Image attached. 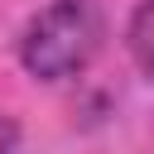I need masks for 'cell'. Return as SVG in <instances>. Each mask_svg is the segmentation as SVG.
<instances>
[{
	"label": "cell",
	"mask_w": 154,
	"mask_h": 154,
	"mask_svg": "<svg viewBox=\"0 0 154 154\" xmlns=\"http://www.w3.org/2000/svg\"><path fill=\"white\" fill-rule=\"evenodd\" d=\"M106 38V14L96 0H53L43 5L24 34H19V63L38 82H63L77 77Z\"/></svg>",
	"instance_id": "obj_1"
},
{
	"label": "cell",
	"mask_w": 154,
	"mask_h": 154,
	"mask_svg": "<svg viewBox=\"0 0 154 154\" xmlns=\"http://www.w3.org/2000/svg\"><path fill=\"white\" fill-rule=\"evenodd\" d=\"M125 48L144 77H154V0H140L125 24Z\"/></svg>",
	"instance_id": "obj_2"
},
{
	"label": "cell",
	"mask_w": 154,
	"mask_h": 154,
	"mask_svg": "<svg viewBox=\"0 0 154 154\" xmlns=\"http://www.w3.org/2000/svg\"><path fill=\"white\" fill-rule=\"evenodd\" d=\"M14 140H19L14 120H10V116H0V154H14Z\"/></svg>",
	"instance_id": "obj_3"
}]
</instances>
